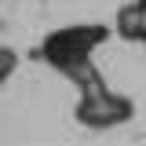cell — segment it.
<instances>
[{"instance_id":"cell-3","label":"cell","mask_w":146,"mask_h":146,"mask_svg":"<svg viewBox=\"0 0 146 146\" xmlns=\"http://www.w3.org/2000/svg\"><path fill=\"white\" fill-rule=\"evenodd\" d=\"M15 66H18V55L11 51V48H0V84L15 73Z\"/></svg>"},{"instance_id":"cell-2","label":"cell","mask_w":146,"mask_h":146,"mask_svg":"<svg viewBox=\"0 0 146 146\" xmlns=\"http://www.w3.org/2000/svg\"><path fill=\"white\" fill-rule=\"evenodd\" d=\"M131 99L124 95H113V91L102 84V88H88L80 91V102L73 110V117L88 128H113V124H124L131 117Z\"/></svg>"},{"instance_id":"cell-1","label":"cell","mask_w":146,"mask_h":146,"mask_svg":"<svg viewBox=\"0 0 146 146\" xmlns=\"http://www.w3.org/2000/svg\"><path fill=\"white\" fill-rule=\"evenodd\" d=\"M106 36H110V29H106V26H99V22L62 26V29H51V33L40 40V58H44L51 70H58L66 80H73L80 91L102 88L106 80L99 77L91 55H95V48H99Z\"/></svg>"},{"instance_id":"cell-4","label":"cell","mask_w":146,"mask_h":146,"mask_svg":"<svg viewBox=\"0 0 146 146\" xmlns=\"http://www.w3.org/2000/svg\"><path fill=\"white\" fill-rule=\"evenodd\" d=\"M139 7H143V11H146V0H139Z\"/></svg>"}]
</instances>
